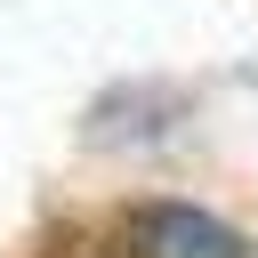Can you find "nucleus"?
<instances>
[{"instance_id":"1","label":"nucleus","mask_w":258,"mask_h":258,"mask_svg":"<svg viewBox=\"0 0 258 258\" xmlns=\"http://www.w3.org/2000/svg\"><path fill=\"white\" fill-rule=\"evenodd\" d=\"M121 242H129V258H250L242 234L226 218L194 210V202H145V210H129Z\"/></svg>"}]
</instances>
